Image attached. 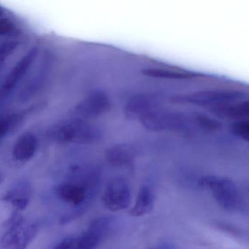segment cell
I'll return each mask as SVG.
<instances>
[{"label": "cell", "instance_id": "obj_1", "mask_svg": "<svg viewBox=\"0 0 249 249\" xmlns=\"http://www.w3.org/2000/svg\"><path fill=\"white\" fill-rule=\"evenodd\" d=\"M200 187L209 190L223 209L229 212H242L245 203L237 184L232 180L217 176H205L198 180Z\"/></svg>", "mask_w": 249, "mask_h": 249}, {"label": "cell", "instance_id": "obj_2", "mask_svg": "<svg viewBox=\"0 0 249 249\" xmlns=\"http://www.w3.org/2000/svg\"><path fill=\"white\" fill-rule=\"evenodd\" d=\"M132 193L129 183L122 177L110 180L102 196L103 205L111 212H118L129 208Z\"/></svg>", "mask_w": 249, "mask_h": 249}, {"label": "cell", "instance_id": "obj_3", "mask_svg": "<svg viewBox=\"0 0 249 249\" xmlns=\"http://www.w3.org/2000/svg\"><path fill=\"white\" fill-rule=\"evenodd\" d=\"M38 230V225L36 224L10 229L1 240V247L2 249H26L36 237Z\"/></svg>", "mask_w": 249, "mask_h": 249}, {"label": "cell", "instance_id": "obj_4", "mask_svg": "<svg viewBox=\"0 0 249 249\" xmlns=\"http://www.w3.org/2000/svg\"><path fill=\"white\" fill-rule=\"evenodd\" d=\"M155 203V194L151 186L143 185L140 189L135 205L129 211L132 217H141L150 213Z\"/></svg>", "mask_w": 249, "mask_h": 249}, {"label": "cell", "instance_id": "obj_5", "mask_svg": "<svg viewBox=\"0 0 249 249\" xmlns=\"http://www.w3.org/2000/svg\"><path fill=\"white\" fill-rule=\"evenodd\" d=\"M56 195L62 200L74 205H79L87 197V189L83 185L62 184L56 189Z\"/></svg>", "mask_w": 249, "mask_h": 249}, {"label": "cell", "instance_id": "obj_6", "mask_svg": "<svg viewBox=\"0 0 249 249\" xmlns=\"http://www.w3.org/2000/svg\"><path fill=\"white\" fill-rule=\"evenodd\" d=\"M37 148V141L32 134L21 135L14 145L13 154L18 161H27L34 156Z\"/></svg>", "mask_w": 249, "mask_h": 249}, {"label": "cell", "instance_id": "obj_7", "mask_svg": "<svg viewBox=\"0 0 249 249\" xmlns=\"http://www.w3.org/2000/svg\"><path fill=\"white\" fill-rule=\"evenodd\" d=\"M34 56L35 52L33 51L22 58L20 62L14 67V69L10 72L8 78H6V81L4 83L2 89V94H7L12 89V88H14L18 80L22 77L25 71L28 69L29 66L33 62Z\"/></svg>", "mask_w": 249, "mask_h": 249}, {"label": "cell", "instance_id": "obj_8", "mask_svg": "<svg viewBox=\"0 0 249 249\" xmlns=\"http://www.w3.org/2000/svg\"><path fill=\"white\" fill-rule=\"evenodd\" d=\"M97 246L96 240L85 231L79 237L64 239L56 245L54 249H95Z\"/></svg>", "mask_w": 249, "mask_h": 249}, {"label": "cell", "instance_id": "obj_9", "mask_svg": "<svg viewBox=\"0 0 249 249\" xmlns=\"http://www.w3.org/2000/svg\"><path fill=\"white\" fill-rule=\"evenodd\" d=\"M16 117H8L0 119V138L5 135L14 124L17 123Z\"/></svg>", "mask_w": 249, "mask_h": 249}, {"label": "cell", "instance_id": "obj_10", "mask_svg": "<svg viewBox=\"0 0 249 249\" xmlns=\"http://www.w3.org/2000/svg\"><path fill=\"white\" fill-rule=\"evenodd\" d=\"M11 204L14 208H17V211H24L26 209L29 204V199L27 197H18L12 199Z\"/></svg>", "mask_w": 249, "mask_h": 249}, {"label": "cell", "instance_id": "obj_11", "mask_svg": "<svg viewBox=\"0 0 249 249\" xmlns=\"http://www.w3.org/2000/svg\"><path fill=\"white\" fill-rule=\"evenodd\" d=\"M13 30L12 23L7 19H0V35L8 34Z\"/></svg>", "mask_w": 249, "mask_h": 249}, {"label": "cell", "instance_id": "obj_12", "mask_svg": "<svg viewBox=\"0 0 249 249\" xmlns=\"http://www.w3.org/2000/svg\"><path fill=\"white\" fill-rule=\"evenodd\" d=\"M3 181V176H2V173H0V184Z\"/></svg>", "mask_w": 249, "mask_h": 249}, {"label": "cell", "instance_id": "obj_13", "mask_svg": "<svg viewBox=\"0 0 249 249\" xmlns=\"http://www.w3.org/2000/svg\"></svg>", "mask_w": 249, "mask_h": 249}]
</instances>
